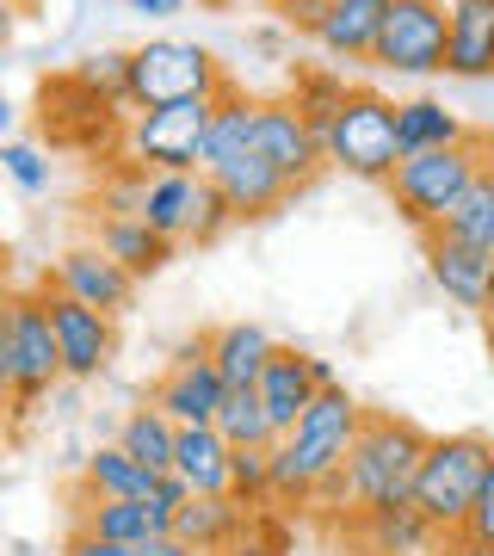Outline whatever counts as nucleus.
Listing matches in <instances>:
<instances>
[{
	"label": "nucleus",
	"mask_w": 494,
	"mask_h": 556,
	"mask_svg": "<svg viewBox=\"0 0 494 556\" xmlns=\"http://www.w3.org/2000/svg\"><path fill=\"white\" fill-rule=\"evenodd\" d=\"M358 427H365V408L353 402V390H346V383L321 390V396L309 402L303 415H296L291 433L273 445V501L309 507L316 482L334 477V470H346Z\"/></svg>",
	"instance_id": "obj_1"
},
{
	"label": "nucleus",
	"mask_w": 494,
	"mask_h": 556,
	"mask_svg": "<svg viewBox=\"0 0 494 556\" xmlns=\"http://www.w3.org/2000/svg\"><path fill=\"white\" fill-rule=\"evenodd\" d=\"M427 445H433V433H420L415 420L383 415V408H365V427H358L353 457H346L353 514H371V507H408V501H415V477H420Z\"/></svg>",
	"instance_id": "obj_2"
},
{
	"label": "nucleus",
	"mask_w": 494,
	"mask_h": 556,
	"mask_svg": "<svg viewBox=\"0 0 494 556\" xmlns=\"http://www.w3.org/2000/svg\"><path fill=\"white\" fill-rule=\"evenodd\" d=\"M489 161H494V137H489V130H470L464 142L433 149V155L395 161L390 199H395V211H402V223L420 229V236H433L439 223H445V211L470 192V179L482 174Z\"/></svg>",
	"instance_id": "obj_3"
},
{
	"label": "nucleus",
	"mask_w": 494,
	"mask_h": 556,
	"mask_svg": "<svg viewBox=\"0 0 494 556\" xmlns=\"http://www.w3.org/2000/svg\"><path fill=\"white\" fill-rule=\"evenodd\" d=\"M494 464V439L489 433H439L420 457V477H415V507L427 514L439 538L464 532V514H470L476 489Z\"/></svg>",
	"instance_id": "obj_4"
},
{
	"label": "nucleus",
	"mask_w": 494,
	"mask_h": 556,
	"mask_svg": "<svg viewBox=\"0 0 494 556\" xmlns=\"http://www.w3.org/2000/svg\"><path fill=\"white\" fill-rule=\"evenodd\" d=\"M236 80L223 75V62L204 43L186 38H149L142 50H130V105H179V100H223Z\"/></svg>",
	"instance_id": "obj_5"
},
{
	"label": "nucleus",
	"mask_w": 494,
	"mask_h": 556,
	"mask_svg": "<svg viewBox=\"0 0 494 556\" xmlns=\"http://www.w3.org/2000/svg\"><path fill=\"white\" fill-rule=\"evenodd\" d=\"M321 149H328V167H340V174L390 186L395 161H402L395 155V100H383L377 87H353L334 124L321 130Z\"/></svg>",
	"instance_id": "obj_6"
},
{
	"label": "nucleus",
	"mask_w": 494,
	"mask_h": 556,
	"mask_svg": "<svg viewBox=\"0 0 494 556\" xmlns=\"http://www.w3.org/2000/svg\"><path fill=\"white\" fill-rule=\"evenodd\" d=\"M217 100H179L149 105L124 130V161H137L149 174H204V142H211Z\"/></svg>",
	"instance_id": "obj_7"
},
{
	"label": "nucleus",
	"mask_w": 494,
	"mask_h": 556,
	"mask_svg": "<svg viewBox=\"0 0 494 556\" xmlns=\"http://www.w3.org/2000/svg\"><path fill=\"white\" fill-rule=\"evenodd\" d=\"M445 43H452L445 0H390L371 62L390 75H445Z\"/></svg>",
	"instance_id": "obj_8"
},
{
	"label": "nucleus",
	"mask_w": 494,
	"mask_h": 556,
	"mask_svg": "<svg viewBox=\"0 0 494 556\" xmlns=\"http://www.w3.org/2000/svg\"><path fill=\"white\" fill-rule=\"evenodd\" d=\"M223 396H229V378H223L217 358H211V334L186 340L174 353V365H167L155 378V390H149V402H155L167 420H179V427H217Z\"/></svg>",
	"instance_id": "obj_9"
},
{
	"label": "nucleus",
	"mask_w": 494,
	"mask_h": 556,
	"mask_svg": "<svg viewBox=\"0 0 494 556\" xmlns=\"http://www.w3.org/2000/svg\"><path fill=\"white\" fill-rule=\"evenodd\" d=\"M7 316H13V415H31V402L62 378V353H56V334H50L43 291L7 298Z\"/></svg>",
	"instance_id": "obj_10"
},
{
	"label": "nucleus",
	"mask_w": 494,
	"mask_h": 556,
	"mask_svg": "<svg viewBox=\"0 0 494 556\" xmlns=\"http://www.w3.org/2000/svg\"><path fill=\"white\" fill-rule=\"evenodd\" d=\"M43 309H50V334H56V353H62V378H99L112 353H118V316L105 309H87V303L62 298L43 285Z\"/></svg>",
	"instance_id": "obj_11"
},
{
	"label": "nucleus",
	"mask_w": 494,
	"mask_h": 556,
	"mask_svg": "<svg viewBox=\"0 0 494 556\" xmlns=\"http://www.w3.org/2000/svg\"><path fill=\"white\" fill-rule=\"evenodd\" d=\"M43 285H50V291H62V298L87 303V309H105V316H124V309H130V298H137V278L124 273V266L105 254L99 241H80V248L56 254V266H50V278H43Z\"/></svg>",
	"instance_id": "obj_12"
},
{
	"label": "nucleus",
	"mask_w": 494,
	"mask_h": 556,
	"mask_svg": "<svg viewBox=\"0 0 494 556\" xmlns=\"http://www.w3.org/2000/svg\"><path fill=\"white\" fill-rule=\"evenodd\" d=\"M254 149L273 161L278 174H284V186H291V192H296V186H309V179H321V167H328L321 137L303 124V112H296L291 100H259Z\"/></svg>",
	"instance_id": "obj_13"
},
{
	"label": "nucleus",
	"mask_w": 494,
	"mask_h": 556,
	"mask_svg": "<svg viewBox=\"0 0 494 556\" xmlns=\"http://www.w3.org/2000/svg\"><path fill=\"white\" fill-rule=\"evenodd\" d=\"M427 278L457 303V309H489L494 303V254H476V248H457L445 236H427Z\"/></svg>",
	"instance_id": "obj_14"
},
{
	"label": "nucleus",
	"mask_w": 494,
	"mask_h": 556,
	"mask_svg": "<svg viewBox=\"0 0 494 556\" xmlns=\"http://www.w3.org/2000/svg\"><path fill=\"white\" fill-rule=\"evenodd\" d=\"M211 179H217V192L229 199L236 223H248V217H273L278 204L291 199V186H284V174H278L273 161L259 155V149L217 161V167H211Z\"/></svg>",
	"instance_id": "obj_15"
},
{
	"label": "nucleus",
	"mask_w": 494,
	"mask_h": 556,
	"mask_svg": "<svg viewBox=\"0 0 494 556\" xmlns=\"http://www.w3.org/2000/svg\"><path fill=\"white\" fill-rule=\"evenodd\" d=\"M346 538H353L365 556H420L433 544V526L420 514L415 501L408 507H371V514H353L346 519Z\"/></svg>",
	"instance_id": "obj_16"
},
{
	"label": "nucleus",
	"mask_w": 494,
	"mask_h": 556,
	"mask_svg": "<svg viewBox=\"0 0 494 556\" xmlns=\"http://www.w3.org/2000/svg\"><path fill=\"white\" fill-rule=\"evenodd\" d=\"M259 402H266V415H273L278 439L296 427V415L309 408V402L321 396L316 378H309V353H296V346H278L273 358H266V371H259Z\"/></svg>",
	"instance_id": "obj_17"
},
{
	"label": "nucleus",
	"mask_w": 494,
	"mask_h": 556,
	"mask_svg": "<svg viewBox=\"0 0 494 556\" xmlns=\"http://www.w3.org/2000/svg\"><path fill=\"white\" fill-rule=\"evenodd\" d=\"M174 470L186 477L192 495H229L236 489V445L217 427H179Z\"/></svg>",
	"instance_id": "obj_18"
},
{
	"label": "nucleus",
	"mask_w": 494,
	"mask_h": 556,
	"mask_svg": "<svg viewBox=\"0 0 494 556\" xmlns=\"http://www.w3.org/2000/svg\"><path fill=\"white\" fill-rule=\"evenodd\" d=\"M445 75H464V80L494 75V0H452Z\"/></svg>",
	"instance_id": "obj_19"
},
{
	"label": "nucleus",
	"mask_w": 494,
	"mask_h": 556,
	"mask_svg": "<svg viewBox=\"0 0 494 556\" xmlns=\"http://www.w3.org/2000/svg\"><path fill=\"white\" fill-rule=\"evenodd\" d=\"M241 526H248V507L236 495H192L174 514V538L192 544L198 556H223L241 538Z\"/></svg>",
	"instance_id": "obj_20"
},
{
	"label": "nucleus",
	"mask_w": 494,
	"mask_h": 556,
	"mask_svg": "<svg viewBox=\"0 0 494 556\" xmlns=\"http://www.w3.org/2000/svg\"><path fill=\"white\" fill-rule=\"evenodd\" d=\"M383 13H390V0H334L328 20H321V31H316V43L340 62H371Z\"/></svg>",
	"instance_id": "obj_21"
},
{
	"label": "nucleus",
	"mask_w": 494,
	"mask_h": 556,
	"mask_svg": "<svg viewBox=\"0 0 494 556\" xmlns=\"http://www.w3.org/2000/svg\"><path fill=\"white\" fill-rule=\"evenodd\" d=\"M470 137V124L457 118L452 105L439 100H408L395 105V155H433V149H452V142Z\"/></svg>",
	"instance_id": "obj_22"
},
{
	"label": "nucleus",
	"mask_w": 494,
	"mask_h": 556,
	"mask_svg": "<svg viewBox=\"0 0 494 556\" xmlns=\"http://www.w3.org/2000/svg\"><path fill=\"white\" fill-rule=\"evenodd\" d=\"M149 489H155V470H142L124 445H99L80 464V482H75V495H87V501H142Z\"/></svg>",
	"instance_id": "obj_23"
},
{
	"label": "nucleus",
	"mask_w": 494,
	"mask_h": 556,
	"mask_svg": "<svg viewBox=\"0 0 494 556\" xmlns=\"http://www.w3.org/2000/svg\"><path fill=\"white\" fill-rule=\"evenodd\" d=\"M99 248L118 260L130 278H155L174 260V241L155 236L142 217H99Z\"/></svg>",
	"instance_id": "obj_24"
},
{
	"label": "nucleus",
	"mask_w": 494,
	"mask_h": 556,
	"mask_svg": "<svg viewBox=\"0 0 494 556\" xmlns=\"http://www.w3.org/2000/svg\"><path fill=\"white\" fill-rule=\"evenodd\" d=\"M273 353H278V340L266 334L259 321H223L217 334H211V358H217V371L229 378V390L259 383V371H266Z\"/></svg>",
	"instance_id": "obj_25"
},
{
	"label": "nucleus",
	"mask_w": 494,
	"mask_h": 556,
	"mask_svg": "<svg viewBox=\"0 0 494 556\" xmlns=\"http://www.w3.org/2000/svg\"><path fill=\"white\" fill-rule=\"evenodd\" d=\"M433 236L457 241V248H476V254H494V161L470 179V192L445 211V223Z\"/></svg>",
	"instance_id": "obj_26"
},
{
	"label": "nucleus",
	"mask_w": 494,
	"mask_h": 556,
	"mask_svg": "<svg viewBox=\"0 0 494 556\" xmlns=\"http://www.w3.org/2000/svg\"><path fill=\"white\" fill-rule=\"evenodd\" d=\"M198 179L204 174H149V199H142V223L167 241H186L198 211Z\"/></svg>",
	"instance_id": "obj_27"
},
{
	"label": "nucleus",
	"mask_w": 494,
	"mask_h": 556,
	"mask_svg": "<svg viewBox=\"0 0 494 556\" xmlns=\"http://www.w3.org/2000/svg\"><path fill=\"white\" fill-rule=\"evenodd\" d=\"M118 445L130 457H137L142 470H155V477H167L174 470V445H179V420H167L155 408V402H142V408H130L118 427Z\"/></svg>",
	"instance_id": "obj_28"
},
{
	"label": "nucleus",
	"mask_w": 494,
	"mask_h": 556,
	"mask_svg": "<svg viewBox=\"0 0 494 556\" xmlns=\"http://www.w3.org/2000/svg\"><path fill=\"white\" fill-rule=\"evenodd\" d=\"M217 433L229 439L236 452H273V445H278V427H273V415H266V402H259L254 383H241V390L223 396Z\"/></svg>",
	"instance_id": "obj_29"
},
{
	"label": "nucleus",
	"mask_w": 494,
	"mask_h": 556,
	"mask_svg": "<svg viewBox=\"0 0 494 556\" xmlns=\"http://www.w3.org/2000/svg\"><path fill=\"white\" fill-rule=\"evenodd\" d=\"M254 124H259V100H248V93H223L217 100V118H211V142H204V174L217 167V161L229 155H248L254 149Z\"/></svg>",
	"instance_id": "obj_30"
},
{
	"label": "nucleus",
	"mask_w": 494,
	"mask_h": 556,
	"mask_svg": "<svg viewBox=\"0 0 494 556\" xmlns=\"http://www.w3.org/2000/svg\"><path fill=\"white\" fill-rule=\"evenodd\" d=\"M346 93H353V87H346L340 68H296L291 75V105L303 112V124H309L316 137L334 124V112L346 105Z\"/></svg>",
	"instance_id": "obj_31"
},
{
	"label": "nucleus",
	"mask_w": 494,
	"mask_h": 556,
	"mask_svg": "<svg viewBox=\"0 0 494 556\" xmlns=\"http://www.w3.org/2000/svg\"><path fill=\"white\" fill-rule=\"evenodd\" d=\"M80 87H93L105 105H130V50H99L75 68Z\"/></svg>",
	"instance_id": "obj_32"
},
{
	"label": "nucleus",
	"mask_w": 494,
	"mask_h": 556,
	"mask_svg": "<svg viewBox=\"0 0 494 556\" xmlns=\"http://www.w3.org/2000/svg\"><path fill=\"white\" fill-rule=\"evenodd\" d=\"M142 199H149V167L118 161L99 186V217H142Z\"/></svg>",
	"instance_id": "obj_33"
},
{
	"label": "nucleus",
	"mask_w": 494,
	"mask_h": 556,
	"mask_svg": "<svg viewBox=\"0 0 494 556\" xmlns=\"http://www.w3.org/2000/svg\"><path fill=\"white\" fill-rule=\"evenodd\" d=\"M236 223V211H229V199L217 192V179L204 174L198 179V211H192V229H186V241H198V248H211V241H223V229Z\"/></svg>",
	"instance_id": "obj_34"
},
{
	"label": "nucleus",
	"mask_w": 494,
	"mask_h": 556,
	"mask_svg": "<svg viewBox=\"0 0 494 556\" xmlns=\"http://www.w3.org/2000/svg\"><path fill=\"white\" fill-rule=\"evenodd\" d=\"M0 167H7V179L20 186V192H50V155L43 149H31V142H0Z\"/></svg>",
	"instance_id": "obj_35"
},
{
	"label": "nucleus",
	"mask_w": 494,
	"mask_h": 556,
	"mask_svg": "<svg viewBox=\"0 0 494 556\" xmlns=\"http://www.w3.org/2000/svg\"><path fill=\"white\" fill-rule=\"evenodd\" d=\"M452 544L464 556H470V551H494V464H489V477H482V489H476L470 514H464V532H457Z\"/></svg>",
	"instance_id": "obj_36"
},
{
	"label": "nucleus",
	"mask_w": 494,
	"mask_h": 556,
	"mask_svg": "<svg viewBox=\"0 0 494 556\" xmlns=\"http://www.w3.org/2000/svg\"><path fill=\"white\" fill-rule=\"evenodd\" d=\"M229 495L241 507H259V501H273V452H236V489Z\"/></svg>",
	"instance_id": "obj_37"
},
{
	"label": "nucleus",
	"mask_w": 494,
	"mask_h": 556,
	"mask_svg": "<svg viewBox=\"0 0 494 556\" xmlns=\"http://www.w3.org/2000/svg\"><path fill=\"white\" fill-rule=\"evenodd\" d=\"M223 556H284V532H278V526H266V519H248V526H241V538Z\"/></svg>",
	"instance_id": "obj_38"
},
{
	"label": "nucleus",
	"mask_w": 494,
	"mask_h": 556,
	"mask_svg": "<svg viewBox=\"0 0 494 556\" xmlns=\"http://www.w3.org/2000/svg\"><path fill=\"white\" fill-rule=\"evenodd\" d=\"M328 7L334 0H278V20L291 25V31H303V38H316L321 20H328Z\"/></svg>",
	"instance_id": "obj_39"
},
{
	"label": "nucleus",
	"mask_w": 494,
	"mask_h": 556,
	"mask_svg": "<svg viewBox=\"0 0 494 556\" xmlns=\"http://www.w3.org/2000/svg\"><path fill=\"white\" fill-rule=\"evenodd\" d=\"M309 507H321V514H353V489H346V470L321 477V482H316V495H309Z\"/></svg>",
	"instance_id": "obj_40"
},
{
	"label": "nucleus",
	"mask_w": 494,
	"mask_h": 556,
	"mask_svg": "<svg viewBox=\"0 0 494 556\" xmlns=\"http://www.w3.org/2000/svg\"><path fill=\"white\" fill-rule=\"evenodd\" d=\"M62 556H130V551H124V544H112V538L87 532V526H75V532H68V544H62Z\"/></svg>",
	"instance_id": "obj_41"
},
{
	"label": "nucleus",
	"mask_w": 494,
	"mask_h": 556,
	"mask_svg": "<svg viewBox=\"0 0 494 556\" xmlns=\"http://www.w3.org/2000/svg\"><path fill=\"white\" fill-rule=\"evenodd\" d=\"M0 402H13V316L0 298Z\"/></svg>",
	"instance_id": "obj_42"
},
{
	"label": "nucleus",
	"mask_w": 494,
	"mask_h": 556,
	"mask_svg": "<svg viewBox=\"0 0 494 556\" xmlns=\"http://www.w3.org/2000/svg\"><path fill=\"white\" fill-rule=\"evenodd\" d=\"M130 13H142V20H179V13H192L198 0H124Z\"/></svg>",
	"instance_id": "obj_43"
},
{
	"label": "nucleus",
	"mask_w": 494,
	"mask_h": 556,
	"mask_svg": "<svg viewBox=\"0 0 494 556\" xmlns=\"http://www.w3.org/2000/svg\"><path fill=\"white\" fill-rule=\"evenodd\" d=\"M130 556H198V551H192V544H179L174 532H161V538H142Z\"/></svg>",
	"instance_id": "obj_44"
},
{
	"label": "nucleus",
	"mask_w": 494,
	"mask_h": 556,
	"mask_svg": "<svg viewBox=\"0 0 494 556\" xmlns=\"http://www.w3.org/2000/svg\"><path fill=\"white\" fill-rule=\"evenodd\" d=\"M20 13H25V0H0V50H7L13 31H20Z\"/></svg>",
	"instance_id": "obj_45"
},
{
	"label": "nucleus",
	"mask_w": 494,
	"mask_h": 556,
	"mask_svg": "<svg viewBox=\"0 0 494 556\" xmlns=\"http://www.w3.org/2000/svg\"><path fill=\"white\" fill-rule=\"evenodd\" d=\"M309 378H316V390H334V365H328V358H316V353H309Z\"/></svg>",
	"instance_id": "obj_46"
},
{
	"label": "nucleus",
	"mask_w": 494,
	"mask_h": 556,
	"mask_svg": "<svg viewBox=\"0 0 494 556\" xmlns=\"http://www.w3.org/2000/svg\"><path fill=\"white\" fill-rule=\"evenodd\" d=\"M13 124H20V112H13V100L0 93V142H13Z\"/></svg>",
	"instance_id": "obj_47"
},
{
	"label": "nucleus",
	"mask_w": 494,
	"mask_h": 556,
	"mask_svg": "<svg viewBox=\"0 0 494 556\" xmlns=\"http://www.w3.org/2000/svg\"><path fill=\"white\" fill-rule=\"evenodd\" d=\"M482 340H489V353H494V303L482 309Z\"/></svg>",
	"instance_id": "obj_48"
},
{
	"label": "nucleus",
	"mask_w": 494,
	"mask_h": 556,
	"mask_svg": "<svg viewBox=\"0 0 494 556\" xmlns=\"http://www.w3.org/2000/svg\"><path fill=\"white\" fill-rule=\"evenodd\" d=\"M198 7H204V13H223V7H236V0H198Z\"/></svg>",
	"instance_id": "obj_49"
},
{
	"label": "nucleus",
	"mask_w": 494,
	"mask_h": 556,
	"mask_svg": "<svg viewBox=\"0 0 494 556\" xmlns=\"http://www.w3.org/2000/svg\"><path fill=\"white\" fill-rule=\"evenodd\" d=\"M457 556H464V551H457ZM470 556H494V551H470Z\"/></svg>",
	"instance_id": "obj_50"
},
{
	"label": "nucleus",
	"mask_w": 494,
	"mask_h": 556,
	"mask_svg": "<svg viewBox=\"0 0 494 556\" xmlns=\"http://www.w3.org/2000/svg\"><path fill=\"white\" fill-rule=\"evenodd\" d=\"M0 266H7V248H0Z\"/></svg>",
	"instance_id": "obj_51"
},
{
	"label": "nucleus",
	"mask_w": 494,
	"mask_h": 556,
	"mask_svg": "<svg viewBox=\"0 0 494 556\" xmlns=\"http://www.w3.org/2000/svg\"><path fill=\"white\" fill-rule=\"evenodd\" d=\"M273 7H278V0H273Z\"/></svg>",
	"instance_id": "obj_52"
}]
</instances>
